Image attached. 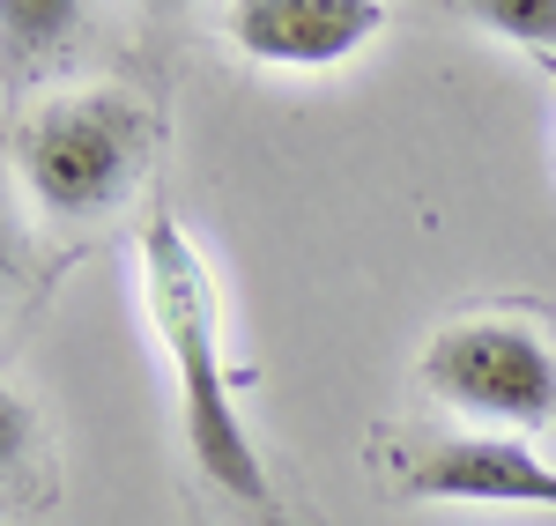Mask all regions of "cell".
<instances>
[{
	"label": "cell",
	"mask_w": 556,
	"mask_h": 526,
	"mask_svg": "<svg viewBox=\"0 0 556 526\" xmlns=\"http://www.w3.org/2000/svg\"><path fill=\"white\" fill-rule=\"evenodd\" d=\"M141 305L156 326V349L178 379V423H186V452L230 504L245 512H275V483L253 452V431L238 415V379L223 356V305H215V274L201 245L186 238L178 216H149L141 230Z\"/></svg>",
	"instance_id": "6da1fadb"
},
{
	"label": "cell",
	"mask_w": 556,
	"mask_h": 526,
	"mask_svg": "<svg viewBox=\"0 0 556 526\" xmlns=\"http://www.w3.org/2000/svg\"><path fill=\"white\" fill-rule=\"evenodd\" d=\"M156 156V112L134 89H67L15 127V171L45 216L89 222L127 201Z\"/></svg>",
	"instance_id": "7a4b0ae2"
},
{
	"label": "cell",
	"mask_w": 556,
	"mask_h": 526,
	"mask_svg": "<svg viewBox=\"0 0 556 526\" xmlns=\"http://www.w3.org/2000/svg\"><path fill=\"white\" fill-rule=\"evenodd\" d=\"M424 386L475 423H549L556 349L527 319H453L424 349Z\"/></svg>",
	"instance_id": "3957f363"
},
{
	"label": "cell",
	"mask_w": 556,
	"mask_h": 526,
	"mask_svg": "<svg viewBox=\"0 0 556 526\" xmlns=\"http://www.w3.org/2000/svg\"><path fill=\"white\" fill-rule=\"evenodd\" d=\"M230 44L260 67H342L386 30L379 0H230Z\"/></svg>",
	"instance_id": "277c9868"
},
{
	"label": "cell",
	"mask_w": 556,
	"mask_h": 526,
	"mask_svg": "<svg viewBox=\"0 0 556 526\" xmlns=\"http://www.w3.org/2000/svg\"><path fill=\"white\" fill-rule=\"evenodd\" d=\"M408 497H430V504H534V512H556V467L519 438H445L408 460L401 475Z\"/></svg>",
	"instance_id": "5b68a950"
},
{
	"label": "cell",
	"mask_w": 556,
	"mask_h": 526,
	"mask_svg": "<svg viewBox=\"0 0 556 526\" xmlns=\"http://www.w3.org/2000/svg\"><path fill=\"white\" fill-rule=\"evenodd\" d=\"M83 30V0H0V82H30Z\"/></svg>",
	"instance_id": "8992f818"
},
{
	"label": "cell",
	"mask_w": 556,
	"mask_h": 526,
	"mask_svg": "<svg viewBox=\"0 0 556 526\" xmlns=\"http://www.w3.org/2000/svg\"><path fill=\"white\" fill-rule=\"evenodd\" d=\"M475 23L497 30V38L527 44L534 60L556 52V0H475Z\"/></svg>",
	"instance_id": "52a82bcc"
},
{
	"label": "cell",
	"mask_w": 556,
	"mask_h": 526,
	"mask_svg": "<svg viewBox=\"0 0 556 526\" xmlns=\"http://www.w3.org/2000/svg\"><path fill=\"white\" fill-rule=\"evenodd\" d=\"M30 445H38V423H30V400L15 394L8 379H0V483L30 460Z\"/></svg>",
	"instance_id": "ba28073f"
},
{
	"label": "cell",
	"mask_w": 556,
	"mask_h": 526,
	"mask_svg": "<svg viewBox=\"0 0 556 526\" xmlns=\"http://www.w3.org/2000/svg\"><path fill=\"white\" fill-rule=\"evenodd\" d=\"M8 274H15V230L0 222V290H8Z\"/></svg>",
	"instance_id": "9c48e42d"
},
{
	"label": "cell",
	"mask_w": 556,
	"mask_h": 526,
	"mask_svg": "<svg viewBox=\"0 0 556 526\" xmlns=\"http://www.w3.org/2000/svg\"><path fill=\"white\" fill-rule=\"evenodd\" d=\"M534 67H542V75H549V89H556V52H542V60H534Z\"/></svg>",
	"instance_id": "30bf717a"
}]
</instances>
